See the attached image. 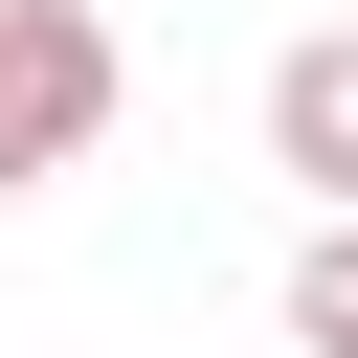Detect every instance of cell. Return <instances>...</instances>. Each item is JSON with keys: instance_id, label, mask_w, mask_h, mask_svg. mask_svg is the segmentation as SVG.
<instances>
[{"instance_id": "cell-2", "label": "cell", "mask_w": 358, "mask_h": 358, "mask_svg": "<svg viewBox=\"0 0 358 358\" xmlns=\"http://www.w3.org/2000/svg\"><path fill=\"white\" fill-rule=\"evenodd\" d=\"M268 157H291L313 201H358V22H313V45L268 67Z\"/></svg>"}, {"instance_id": "cell-3", "label": "cell", "mask_w": 358, "mask_h": 358, "mask_svg": "<svg viewBox=\"0 0 358 358\" xmlns=\"http://www.w3.org/2000/svg\"><path fill=\"white\" fill-rule=\"evenodd\" d=\"M291 358H358V201L291 246Z\"/></svg>"}, {"instance_id": "cell-1", "label": "cell", "mask_w": 358, "mask_h": 358, "mask_svg": "<svg viewBox=\"0 0 358 358\" xmlns=\"http://www.w3.org/2000/svg\"><path fill=\"white\" fill-rule=\"evenodd\" d=\"M112 90H134V67H112V22H90V0H0V201H22V179H67V157L112 134Z\"/></svg>"}]
</instances>
